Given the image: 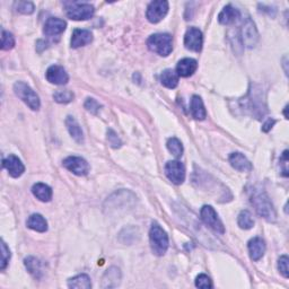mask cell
I'll return each instance as SVG.
<instances>
[{"instance_id": "cell-29", "label": "cell", "mask_w": 289, "mask_h": 289, "mask_svg": "<svg viewBox=\"0 0 289 289\" xmlns=\"http://www.w3.org/2000/svg\"><path fill=\"white\" fill-rule=\"evenodd\" d=\"M167 148L172 153V155L175 156V157H181L183 154V146L182 143L180 142L178 138H171L167 142Z\"/></svg>"}, {"instance_id": "cell-10", "label": "cell", "mask_w": 289, "mask_h": 289, "mask_svg": "<svg viewBox=\"0 0 289 289\" xmlns=\"http://www.w3.org/2000/svg\"><path fill=\"white\" fill-rule=\"evenodd\" d=\"M242 41L243 44L249 49L254 48L257 41H259V33H257L255 24L251 19H247V22L243 24L242 27Z\"/></svg>"}, {"instance_id": "cell-38", "label": "cell", "mask_w": 289, "mask_h": 289, "mask_svg": "<svg viewBox=\"0 0 289 289\" xmlns=\"http://www.w3.org/2000/svg\"><path fill=\"white\" fill-rule=\"evenodd\" d=\"M280 164L283 165V175L284 177H288V150H285L283 156L280 158Z\"/></svg>"}, {"instance_id": "cell-32", "label": "cell", "mask_w": 289, "mask_h": 289, "mask_svg": "<svg viewBox=\"0 0 289 289\" xmlns=\"http://www.w3.org/2000/svg\"><path fill=\"white\" fill-rule=\"evenodd\" d=\"M15 45V38L13 34L7 32V31H2L1 33V49L2 50H10L13 49Z\"/></svg>"}, {"instance_id": "cell-8", "label": "cell", "mask_w": 289, "mask_h": 289, "mask_svg": "<svg viewBox=\"0 0 289 289\" xmlns=\"http://www.w3.org/2000/svg\"><path fill=\"white\" fill-rule=\"evenodd\" d=\"M165 174L174 184H182L185 179V169L179 161H170L165 165Z\"/></svg>"}, {"instance_id": "cell-2", "label": "cell", "mask_w": 289, "mask_h": 289, "mask_svg": "<svg viewBox=\"0 0 289 289\" xmlns=\"http://www.w3.org/2000/svg\"><path fill=\"white\" fill-rule=\"evenodd\" d=\"M150 247L156 255H164L169 249V236L157 222L151 225L149 232Z\"/></svg>"}, {"instance_id": "cell-21", "label": "cell", "mask_w": 289, "mask_h": 289, "mask_svg": "<svg viewBox=\"0 0 289 289\" xmlns=\"http://www.w3.org/2000/svg\"><path fill=\"white\" fill-rule=\"evenodd\" d=\"M66 126H67L69 134L73 139H75V142H77L78 144H81L84 142L83 130H81L79 123L77 122L75 118L68 116V118L66 119Z\"/></svg>"}, {"instance_id": "cell-7", "label": "cell", "mask_w": 289, "mask_h": 289, "mask_svg": "<svg viewBox=\"0 0 289 289\" xmlns=\"http://www.w3.org/2000/svg\"><path fill=\"white\" fill-rule=\"evenodd\" d=\"M167 11H169V2L165 0H156V1L149 3L146 16L148 21L156 24L166 16Z\"/></svg>"}, {"instance_id": "cell-26", "label": "cell", "mask_w": 289, "mask_h": 289, "mask_svg": "<svg viewBox=\"0 0 289 289\" xmlns=\"http://www.w3.org/2000/svg\"><path fill=\"white\" fill-rule=\"evenodd\" d=\"M25 267L27 270L32 275L34 278H41L42 276V263L38 261L36 257L30 256L25 259Z\"/></svg>"}, {"instance_id": "cell-27", "label": "cell", "mask_w": 289, "mask_h": 289, "mask_svg": "<svg viewBox=\"0 0 289 289\" xmlns=\"http://www.w3.org/2000/svg\"><path fill=\"white\" fill-rule=\"evenodd\" d=\"M104 278H108V280H103V287L104 288H111L118 286L120 283V270L116 268H111L110 270H108L105 273Z\"/></svg>"}, {"instance_id": "cell-3", "label": "cell", "mask_w": 289, "mask_h": 289, "mask_svg": "<svg viewBox=\"0 0 289 289\" xmlns=\"http://www.w3.org/2000/svg\"><path fill=\"white\" fill-rule=\"evenodd\" d=\"M147 45L153 52L167 57L173 50V40L170 34H154L147 40Z\"/></svg>"}, {"instance_id": "cell-11", "label": "cell", "mask_w": 289, "mask_h": 289, "mask_svg": "<svg viewBox=\"0 0 289 289\" xmlns=\"http://www.w3.org/2000/svg\"><path fill=\"white\" fill-rule=\"evenodd\" d=\"M64 166L78 177H84L89 172L88 163L84 158L77 157V156H70V157L66 158L64 161Z\"/></svg>"}, {"instance_id": "cell-4", "label": "cell", "mask_w": 289, "mask_h": 289, "mask_svg": "<svg viewBox=\"0 0 289 289\" xmlns=\"http://www.w3.org/2000/svg\"><path fill=\"white\" fill-rule=\"evenodd\" d=\"M14 92L16 94V96L19 97L30 108H32L34 111L40 108L41 103L37 94L27 84L23 83V81H17L14 85Z\"/></svg>"}, {"instance_id": "cell-33", "label": "cell", "mask_w": 289, "mask_h": 289, "mask_svg": "<svg viewBox=\"0 0 289 289\" xmlns=\"http://www.w3.org/2000/svg\"><path fill=\"white\" fill-rule=\"evenodd\" d=\"M10 251L8 247H7V244L5 242L1 241V263H0V269L1 270H5L7 264H8L9 260H10Z\"/></svg>"}, {"instance_id": "cell-17", "label": "cell", "mask_w": 289, "mask_h": 289, "mask_svg": "<svg viewBox=\"0 0 289 289\" xmlns=\"http://www.w3.org/2000/svg\"><path fill=\"white\" fill-rule=\"evenodd\" d=\"M198 68V62L191 58H184L180 60L177 66V72L180 77H189L193 75Z\"/></svg>"}, {"instance_id": "cell-18", "label": "cell", "mask_w": 289, "mask_h": 289, "mask_svg": "<svg viewBox=\"0 0 289 289\" xmlns=\"http://www.w3.org/2000/svg\"><path fill=\"white\" fill-rule=\"evenodd\" d=\"M238 18H240V11L230 5L224 7V9H222L220 11V14L218 15V22L222 25L233 24V23H235Z\"/></svg>"}, {"instance_id": "cell-15", "label": "cell", "mask_w": 289, "mask_h": 289, "mask_svg": "<svg viewBox=\"0 0 289 289\" xmlns=\"http://www.w3.org/2000/svg\"><path fill=\"white\" fill-rule=\"evenodd\" d=\"M250 256L253 261H259L264 255L265 243L262 238L254 237L249 242L248 244Z\"/></svg>"}, {"instance_id": "cell-1", "label": "cell", "mask_w": 289, "mask_h": 289, "mask_svg": "<svg viewBox=\"0 0 289 289\" xmlns=\"http://www.w3.org/2000/svg\"><path fill=\"white\" fill-rule=\"evenodd\" d=\"M251 204L254 206L256 213L263 217L264 219L273 221L276 219V212L271 204L270 199L265 194L264 191L259 189H253L251 194Z\"/></svg>"}, {"instance_id": "cell-13", "label": "cell", "mask_w": 289, "mask_h": 289, "mask_svg": "<svg viewBox=\"0 0 289 289\" xmlns=\"http://www.w3.org/2000/svg\"><path fill=\"white\" fill-rule=\"evenodd\" d=\"M2 166L8 171L10 177H13L15 179L21 177L25 171V166L23 165L21 159L16 157L15 155H9L8 157L3 159Z\"/></svg>"}, {"instance_id": "cell-16", "label": "cell", "mask_w": 289, "mask_h": 289, "mask_svg": "<svg viewBox=\"0 0 289 289\" xmlns=\"http://www.w3.org/2000/svg\"><path fill=\"white\" fill-rule=\"evenodd\" d=\"M93 41V34L88 30H79L77 29L73 31L72 37V48H80L89 44Z\"/></svg>"}, {"instance_id": "cell-39", "label": "cell", "mask_w": 289, "mask_h": 289, "mask_svg": "<svg viewBox=\"0 0 289 289\" xmlns=\"http://www.w3.org/2000/svg\"><path fill=\"white\" fill-rule=\"evenodd\" d=\"M275 123H276V121L273 120V119H268V120H267V122H265V123L263 124L262 131L268 132V131L270 130V129L273 127V124H275Z\"/></svg>"}, {"instance_id": "cell-23", "label": "cell", "mask_w": 289, "mask_h": 289, "mask_svg": "<svg viewBox=\"0 0 289 289\" xmlns=\"http://www.w3.org/2000/svg\"><path fill=\"white\" fill-rule=\"evenodd\" d=\"M27 227L38 233H44L48 230V222L40 214H33L27 219Z\"/></svg>"}, {"instance_id": "cell-30", "label": "cell", "mask_w": 289, "mask_h": 289, "mask_svg": "<svg viewBox=\"0 0 289 289\" xmlns=\"http://www.w3.org/2000/svg\"><path fill=\"white\" fill-rule=\"evenodd\" d=\"M53 99L57 103L67 104L75 99V95H73V93L70 91H57L53 94Z\"/></svg>"}, {"instance_id": "cell-22", "label": "cell", "mask_w": 289, "mask_h": 289, "mask_svg": "<svg viewBox=\"0 0 289 289\" xmlns=\"http://www.w3.org/2000/svg\"><path fill=\"white\" fill-rule=\"evenodd\" d=\"M32 192L38 200L43 202H49L52 199V190L44 183H36L32 187Z\"/></svg>"}, {"instance_id": "cell-37", "label": "cell", "mask_w": 289, "mask_h": 289, "mask_svg": "<svg viewBox=\"0 0 289 289\" xmlns=\"http://www.w3.org/2000/svg\"><path fill=\"white\" fill-rule=\"evenodd\" d=\"M108 144H110L113 148H119L121 146L120 138L114 131L111 130V129H108Z\"/></svg>"}, {"instance_id": "cell-31", "label": "cell", "mask_w": 289, "mask_h": 289, "mask_svg": "<svg viewBox=\"0 0 289 289\" xmlns=\"http://www.w3.org/2000/svg\"><path fill=\"white\" fill-rule=\"evenodd\" d=\"M14 6H15V9H16L18 13L24 14V15L32 14L35 9L34 3L31 1H16L14 3Z\"/></svg>"}, {"instance_id": "cell-36", "label": "cell", "mask_w": 289, "mask_h": 289, "mask_svg": "<svg viewBox=\"0 0 289 289\" xmlns=\"http://www.w3.org/2000/svg\"><path fill=\"white\" fill-rule=\"evenodd\" d=\"M101 108H102V105L94 99H87V101L85 102V108L88 112L93 113V114H96V113L100 111Z\"/></svg>"}, {"instance_id": "cell-6", "label": "cell", "mask_w": 289, "mask_h": 289, "mask_svg": "<svg viewBox=\"0 0 289 289\" xmlns=\"http://www.w3.org/2000/svg\"><path fill=\"white\" fill-rule=\"evenodd\" d=\"M201 219L205 222L207 226H209L210 228L214 229L215 232L224 234L225 233V227L222 225L221 220L218 218L217 213L215 212V209L212 206H204L201 208Z\"/></svg>"}, {"instance_id": "cell-12", "label": "cell", "mask_w": 289, "mask_h": 289, "mask_svg": "<svg viewBox=\"0 0 289 289\" xmlns=\"http://www.w3.org/2000/svg\"><path fill=\"white\" fill-rule=\"evenodd\" d=\"M45 76L49 83L54 85H66L69 80V76L66 72V70L57 65L51 66V67L46 70Z\"/></svg>"}, {"instance_id": "cell-24", "label": "cell", "mask_w": 289, "mask_h": 289, "mask_svg": "<svg viewBox=\"0 0 289 289\" xmlns=\"http://www.w3.org/2000/svg\"><path fill=\"white\" fill-rule=\"evenodd\" d=\"M179 75L175 70L172 69H166L164 70L163 73L161 75V83L165 86L167 88L173 89L178 86L179 84Z\"/></svg>"}, {"instance_id": "cell-19", "label": "cell", "mask_w": 289, "mask_h": 289, "mask_svg": "<svg viewBox=\"0 0 289 289\" xmlns=\"http://www.w3.org/2000/svg\"><path fill=\"white\" fill-rule=\"evenodd\" d=\"M229 163L234 169L240 172H249L252 170V164L248 161L243 154L233 153L229 156Z\"/></svg>"}, {"instance_id": "cell-9", "label": "cell", "mask_w": 289, "mask_h": 289, "mask_svg": "<svg viewBox=\"0 0 289 289\" xmlns=\"http://www.w3.org/2000/svg\"><path fill=\"white\" fill-rule=\"evenodd\" d=\"M202 43H204V37H202L201 31L197 27H191L186 31L184 36V45L187 50L194 52H200L202 49Z\"/></svg>"}, {"instance_id": "cell-34", "label": "cell", "mask_w": 289, "mask_h": 289, "mask_svg": "<svg viewBox=\"0 0 289 289\" xmlns=\"http://www.w3.org/2000/svg\"><path fill=\"white\" fill-rule=\"evenodd\" d=\"M288 256L287 255H283L280 256V259L278 260V269L281 275H283L285 278H288L289 277V269H288Z\"/></svg>"}, {"instance_id": "cell-14", "label": "cell", "mask_w": 289, "mask_h": 289, "mask_svg": "<svg viewBox=\"0 0 289 289\" xmlns=\"http://www.w3.org/2000/svg\"><path fill=\"white\" fill-rule=\"evenodd\" d=\"M66 22L64 19L57 18V17H51L46 21L44 29H43V32L48 36H56V35L61 34L66 30Z\"/></svg>"}, {"instance_id": "cell-28", "label": "cell", "mask_w": 289, "mask_h": 289, "mask_svg": "<svg viewBox=\"0 0 289 289\" xmlns=\"http://www.w3.org/2000/svg\"><path fill=\"white\" fill-rule=\"evenodd\" d=\"M238 226L243 229H250L254 226V220H253L252 215L248 210H243L240 215H238Z\"/></svg>"}, {"instance_id": "cell-35", "label": "cell", "mask_w": 289, "mask_h": 289, "mask_svg": "<svg viewBox=\"0 0 289 289\" xmlns=\"http://www.w3.org/2000/svg\"><path fill=\"white\" fill-rule=\"evenodd\" d=\"M196 286L198 288H212L213 283L208 276L199 275L196 279Z\"/></svg>"}, {"instance_id": "cell-5", "label": "cell", "mask_w": 289, "mask_h": 289, "mask_svg": "<svg viewBox=\"0 0 289 289\" xmlns=\"http://www.w3.org/2000/svg\"><path fill=\"white\" fill-rule=\"evenodd\" d=\"M94 7L89 3H72L66 9L67 16L73 21H86L93 17Z\"/></svg>"}, {"instance_id": "cell-25", "label": "cell", "mask_w": 289, "mask_h": 289, "mask_svg": "<svg viewBox=\"0 0 289 289\" xmlns=\"http://www.w3.org/2000/svg\"><path fill=\"white\" fill-rule=\"evenodd\" d=\"M68 287L76 288V289H91L92 283L87 275H79V276L73 277V278L72 279H69Z\"/></svg>"}, {"instance_id": "cell-20", "label": "cell", "mask_w": 289, "mask_h": 289, "mask_svg": "<svg viewBox=\"0 0 289 289\" xmlns=\"http://www.w3.org/2000/svg\"><path fill=\"white\" fill-rule=\"evenodd\" d=\"M191 114L196 120H205L207 116V112L205 108L204 102H202L201 97L198 95L192 96V100H191V105H190Z\"/></svg>"}]
</instances>
